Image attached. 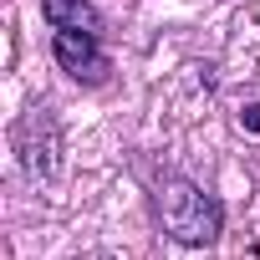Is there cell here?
<instances>
[{
	"label": "cell",
	"mask_w": 260,
	"mask_h": 260,
	"mask_svg": "<svg viewBox=\"0 0 260 260\" xmlns=\"http://www.w3.org/2000/svg\"><path fill=\"white\" fill-rule=\"evenodd\" d=\"M158 219L169 230V240L179 245H214L224 230V204L199 189L194 179H164L158 184Z\"/></svg>",
	"instance_id": "6da1fadb"
},
{
	"label": "cell",
	"mask_w": 260,
	"mask_h": 260,
	"mask_svg": "<svg viewBox=\"0 0 260 260\" xmlns=\"http://www.w3.org/2000/svg\"><path fill=\"white\" fill-rule=\"evenodd\" d=\"M97 41H102V36H87V31H56L51 56H56V67L72 72L77 82L97 87V82H107V56H102Z\"/></svg>",
	"instance_id": "7a4b0ae2"
},
{
	"label": "cell",
	"mask_w": 260,
	"mask_h": 260,
	"mask_svg": "<svg viewBox=\"0 0 260 260\" xmlns=\"http://www.w3.org/2000/svg\"><path fill=\"white\" fill-rule=\"evenodd\" d=\"M41 16L56 26V31H87V36H102V16L92 0H41Z\"/></svg>",
	"instance_id": "3957f363"
},
{
	"label": "cell",
	"mask_w": 260,
	"mask_h": 260,
	"mask_svg": "<svg viewBox=\"0 0 260 260\" xmlns=\"http://www.w3.org/2000/svg\"><path fill=\"white\" fill-rule=\"evenodd\" d=\"M240 117H245V127H250V133H260V102H250Z\"/></svg>",
	"instance_id": "277c9868"
}]
</instances>
